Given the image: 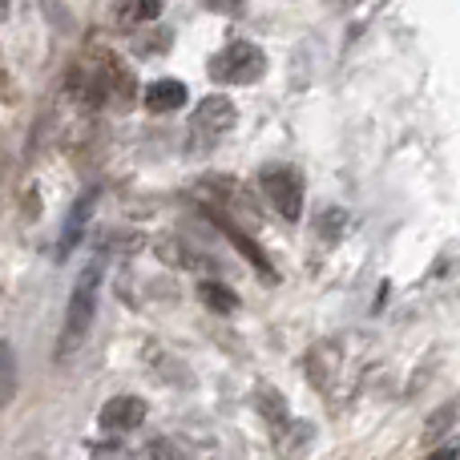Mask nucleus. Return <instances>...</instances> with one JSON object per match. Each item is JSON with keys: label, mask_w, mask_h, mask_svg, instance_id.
<instances>
[{"label": "nucleus", "mask_w": 460, "mask_h": 460, "mask_svg": "<svg viewBox=\"0 0 460 460\" xmlns=\"http://www.w3.org/2000/svg\"><path fill=\"white\" fill-rule=\"evenodd\" d=\"M158 254L170 262V267H182V270H215V262L210 259H202L194 246H186V243H174V238H162L158 243Z\"/></svg>", "instance_id": "11"}, {"label": "nucleus", "mask_w": 460, "mask_h": 460, "mask_svg": "<svg viewBox=\"0 0 460 460\" xmlns=\"http://www.w3.org/2000/svg\"><path fill=\"white\" fill-rule=\"evenodd\" d=\"M429 460H460V456H456V448L448 445V448H440V453H432Z\"/></svg>", "instance_id": "18"}, {"label": "nucleus", "mask_w": 460, "mask_h": 460, "mask_svg": "<svg viewBox=\"0 0 460 460\" xmlns=\"http://www.w3.org/2000/svg\"><path fill=\"white\" fill-rule=\"evenodd\" d=\"M166 8V0H118L113 4V21L121 29H137V24H154Z\"/></svg>", "instance_id": "10"}, {"label": "nucleus", "mask_w": 460, "mask_h": 460, "mask_svg": "<svg viewBox=\"0 0 460 460\" xmlns=\"http://www.w3.org/2000/svg\"><path fill=\"white\" fill-rule=\"evenodd\" d=\"M97 420H102L105 432H134V429H142V420H146V400L113 396V400H105V408H102Z\"/></svg>", "instance_id": "8"}, {"label": "nucleus", "mask_w": 460, "mask_h": 460, "mask_svg": "<svg viewBox=\"0 0 460 460\" xmlns=\"http://www.w3.org/2000/svg\"><path fill=\"white\" fill-rule=\"evenodd\" d=\"M182 102H186V81H178V77L150 81V89H146V110H154V113H174V110H182Z\"/></svg>", "instance_id": "9"}, {"label": "nucleus", "mask_w": 460, "mask_h": 460, "mask_svg": "<svg viewBox=\"0 0 460 460\" xmlns=\"http://www.w3.org/2000/svg\"><path fill=\"white\" fill-rule=\"evenodd\" d=\"M259 186L262 199L279 210L283 223H299L303 218V174L295 166H283V162H270V166L259 170Z\"/></svg>", "instance_id": "5"}, {"label": "nucleus", "mask_w": 460, "mask_h": 460, "mask_svg": "<svg viewBox=\"0 0 460 460\" xmlns=\"http://www.w3.org/2000/svg\"><path fill=\"white\" fill-rule=\"evenodd\" d=\"M16 384H21V367H16V351L8 340H0V408L13 404Z\"/></svg>", "instance_id": "13"}, {"label": "nucleus", "mask_w": 460, "mask_h": 460, "mask_svg": "<svg viewBox=\"0 0 460 460\" xmlns=\"http://www.w3.org/2000/svg\"><path fill=\"white\" fill-rule=\"evenodd\" d=\"M150 460H186V453L174 445V440L158 437V440H150Z\"/></svg>", "instance_id": "14"}, {"label": "nucleus", "mask_w": 460, "mask_h": 460, "mask_svg": "<svg viewBox=\"0 0 460 460\" xmlns=\"http://www.w3.org/2000/svg\"><path fill=\"white\" fill-rule=\"evenodd\" d=\"M202 215H207V210H202ZM207 218H210V223H215L218 230H223V234L230 238V243L238 246V254H243V259H251V267L262 275V283H279V270L270 267V259L259 251V243H254V238L246 234L243 226H234V223H230V218H223V215H207Z\"/></svg>", "instance_id": "6"}, {"label": "nucleus", "mask_w": 460, "mask_h": 460, "mask_svg": "<svg viewBox=\"0 0 460 460\" xmlns=\"http://www.w3.org/2000/svg\"><path fill=\"white\" fill-rule=\"evenodd\" d=\"M97 295H102V262H89L81 270V279L73 283L69 307H65V323H61V340H57V359H73L77 348L85 343L89 327L97 315Z\"/></svg>", "instance_id": "1"}, {"label": "nucleus", "mask_w": 460, "mask_h": 460, "mask_svg": "<svg viewBox=\"0 0 460 460\" xmlns=\"http://www.w3.org/2000/svg\"><path fill=\"white\" fill-rule=\"evenodd\" d=\"M234 118H238V110L226 93L202 97L199 110H194V118H190V126H186V146H190V154L215 150L230 129H234Z\"/></svg>", "instance_id": "2"}, {"label": "nucleus", "mask_w": 460, "mask_h": 460, "mask_svg": "<svg viewBox=\"0 0 460 460\" xmlns=\"http://www.w3.org/2000/svg\"><path fill=\"white\" fill-rule=\"evenodd\" d=\"M199 199H202V210L207 215H223V218H243V223H259V202H254V194L246 190L238 178H207V182L199 186Z\"/></svg>", "instance_id": "4"}, {"label": "nucleus", "mask_w": 460, "mask_h": 460, "mask_svg": "<svg viewBox=\"0 0 460 460\" xmlns=\"http://www.w3.org/2000/svg\"><path fill=\"white\" fill-rule=\"evenodd\" d=\"M202 4H207L210 13H226V16H234V13H243L246 0H202Z\"/></svg>", "instance_id": "16"}, {"label": "nucleus", "mask_w": 460, "mask_h": 460, "mask_svg": "<svg viewBox=\"0 0 460 460\" xmlns=\"http://www.w3.org/2000/svg\"><path fill=\"white\" fill-rule=\"evenodd\" d=\"M207 69L218 85H254L267 73V53L259 45H251V40H230L226 49H218L210 57Z\"/></svg>", "instance_id": "3"}, {"label": "nucleus", "mask_w": 460, "mask_h": 460, "mask_svg": "<svg viewBox=\"0 0 460 460\" xmlns=\"http://www.w3.org/2000/svg\"><path fill=\"white\" fill-rule=\"evenodd\" d=\"M4 16H8V0H0V21H4Z\"/></svg>", "instance_id": "19"}, {"label": "nucleus", "mask_w": 460, "mask_h": 460, "mask_svg": "<svg viewBox=\"0 0 460 460\" xmlns=\"http://www.w3.org/2000/svg\"><path fill=\"white\" fill-rule=\"evenodd\" d=\"M97 186L89 194H81L77 202H73V210H69V218H65V230H61V243H57V262H65L73 251H77V243H81V234H85V226H89V218H93V207H97Z\"/></svg>", "instance_id": "7"}, {"label": "nucleus", "mask_w": 460, "mask_h": 460, "mask_svg": "<svg viewBox=\"0 0 460 460\" xmlns=\"http://www.w3.org/2000/svg\"><path fill=\"white\" fill-rule=\"evenodd\" d=\"M89 460H129V448L118 445V440H102V445H93Z\"/></svg>", "instance_id": "15"}, {"label": "nucleus", "mask_w": 460, "mask_h": 460, "mask_svg": "<svg viewBox=\"0 0 460 460\" xmlns=\"http://www.w3.org/2000/svg\"><path fill=\"white\" fill-rule=\"evenodd\" d=\"M13 97H16V89H13V73H8L4 57H0V102H13Z\"/></svg>", "instance_id": "17"}, {"label": "nucleus", "mask_w": 460, "mask_h": 460, "mask_svg": "<svg viewBox=\"0 0 460 460\" xmlns=\"http://www.w3.org/2000/svg\"><path fill=\"white\" fill-rule=\"evenodd\" d=\"M199 299L207 303L210 311H218V315H234V311H238V295L230 291L226 283H218V279H202V283H199Z\"/></svg>", "instance_id": "12"}]
</instances>
